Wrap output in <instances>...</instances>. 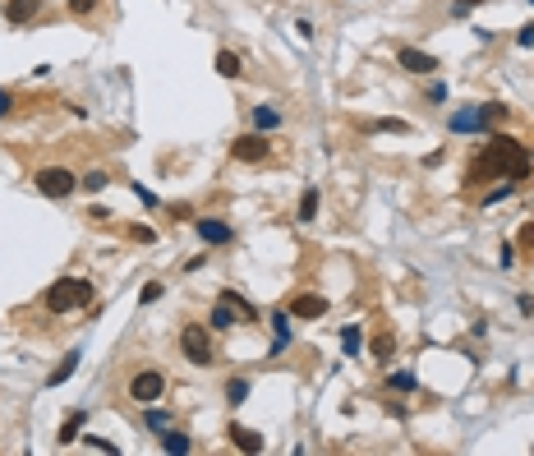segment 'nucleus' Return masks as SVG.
<instances>
[{
    "label": "nucleus",
    "instance_id": "7c9ffc66",
    "mask_svg": "<svg viewBox=\"0 0 534 456\" xmlns=\"http://www.w3.org/2000/svg\"><path fill=\"white\" fill-rule=\"evenodd\" d=\"M97 5L101 0H69V14H74V19H88V14H97Z\"/></svg>",
    "mask_w": 534,
    "mask_h": 456
},
{
    "label": "nucleus",
    "instance_id": "473e14b6",
    "mask_svg": "<svg viewBox=\"0 0 534 456\" xmlns=\"http://www.w3.org/2000/svg\"><path fill=\"white\" fill-rule=\"evenodd\" d=\"M484 111H489V124H502L507 115H512V111H507V101H489Z\"/></svg>",
    "mask_w": 534,
    "mask_h": 456
},
{
    "label": "nucleus",
    "instance_id": "39448f33",
    "mask_svg": "<svg viewBox=\"0 0 534 456\" xmlns=\"http://www.w3.org/2000/svg\"><path fill=\"white\" fill-rule=\"evenodd\" d=\"M161 392H166V378H161L157 369H138V373L129 378V401H138V406L161 401Z\"/></svg>",
    "mask_w": 534,
    "mask_h": 456
},
{
    "label": "nucleus",
    "instance_id": "6ab92c4d",
    "mask_svg": "<svg viewBox=\"0 0 534 456\" xmlns=\"http://www.w3.org/2000/svg\"><path fill=\"white\" fill-rule=\"evenodd\" d=\"M277 124H281V111H277V106H267V101H263V106H254V129L272 134Z\"/></svg>",
    "mask_w": 534,
    "mask_h": 456
},
{
    "label": "nucleus",
    "instance_id": "f257e3e1",
    "mask_svg": "<svg viewBox=\"0 0 534 456\" xmlns=\"http://www.w3.org/2000/svg\"><path fill=\"white\" fill-rule=\"evenodd\" d=\"M530 166H534V157L521 138H512V134H489V148H479V157L470 162L466 185H489V180H512V185H521V180H530Z\"/></svg>",
    "mask_w": 534,
    "mask_h": 456
},
{
    "label": "nucleus",
    "instance_id": "20e7f679",
    "mask_svg": "<svg viewBox=\"0 0 534 456\" xmlns=\"http://www.w3.org/2000/svg\"><path fill=\"white\" fill-rule=\"evenodd\" d=\"M74 190H78V176L69 166H42L37 171V194H46V199H69Z\"/></svg>",
    "mask_w": 534,
    "mask_h": 456
},
{
    "label": "nucleus",
    "instance_id": "412c9836",
    "mask_svg": "<svg viewBox=\"0 0 534 456\" xmlns=\"http://www.w3.org/2000/svg\"><path fill=\"white\" fill-rule=\"evenodd\" d=\"M222 300H226V304H235V309H240V318H245V323H258V309H254V304L245 300V295H240V290H222Z\"/></svg>",
    "mask_w": 534,
    "mask_h": 456
},
{
    "label": "nucleus",
    "instance_id": "6e6552de",
    "mask_svg": "<svg viewBox=\"0 0 534 456\" xmlns=\"http://www.w3.org/2000/svg\"><path fill=\"white\" fill-rule=\"evenodd\" d=\"M194 235H199L203 245H231L235 240L231 222H222V217H199V222H194Z\"/></svg>",
    "mask_w": 534,
    "mask_h": 456
},
{
    "label": "nucleus",
    "instance_id": "4be33fe9",
    "mask_svg": "<svg viewBox=\"0 0 534 456\" xmlns=\"http://www.w3.org/2000/svg\"><path fill=\"white\" fill-rule=\"evenodd\" d=\"M387 387L391 392H419V378H414L410 369H396V373H387Z\"/></svg>",
    "mask_w": 534,
    "mask_h": 456
},
{
    "label": "nucleus",
    "instance_id": "aec40b11",
    "mask_svg": "<svg viewBox=\"0 0 534 456\" xmlns=\"http://www.w3.org/2000/svg\"><path fill=\"white\" fill-rule=\"evenodd\" d=\"M368 350H373V359H378V364H387L391 350H396V336H391V332H378L373 341H368Z\"/></svg>",
    "mask_w": 534,
    "mask_h": 456
},
{
    "label": "nucleus",
    "instance_id": "bb28decb",
    "mask_svg": "<svg viewBox=\"0 0 534 456\" xmlns=\"http://www.w3.org/2000/svg\"><path fill=\"white\" fill-rule=\"evenodd\" d=\"M245 397H249V378H231V383H226V401H231V406H240Z\"/></svg>",
    "mask_w": 534,
    "mask_h": 456
},
{
    "label": "nucleus",
    "instance_id": "0eeeda50",
    "mask_svg": "<svg viewBox=\"0 0 534 456\" xmlns=\"http://www.w3.org/2000/svg\"><path fill=\"white\" fill-rule=\"evenodd\" d=\"M447 129L452 134H489V111L484 106H461V111H452V120H447Z\"/></svg>",
    "mask_w": 534,
    "mask_h": 456
},
{
    "label": "nucleus",
    "instance_id": "9d476101",
    "mask_svg": "<svg viewBox=\"0 0 534 456\" xmlns=\"http://www.w3.org/2000/svg\"><path fill=\"white\" fill-rule=\"evenodd\" d=\"M396 65L405 69V74H433V69H438V56H428V51H414V46H400V51H396Z\"/></svg>",
    "mask_w": 534,
    "mask_h": 456
},
{
    "label": "nucleus",
    "instance_id": "ea45409f",
    "mask_svg": "<svg viewBox=\"0 0 534 456\" xmlns=\"http://www.w3.org/2000/svg\"><path fill=\"white\" fill-rule=\"evenodd\" d=\"M428 101H447V88H442V83H428Z\"/></svg>",
    "mask_w": 534,
    "mask_h": 456
},
{
    "label": "nucleus",
    "instance_id": "ddd939ff",
    "mask_svg": "<svg viewBox=\"0 0 534 456\" xmlns=\"http://www.w3.org/2000/svg\"><path fill=\"white\" fill-rule=\"evenodd\" d=\"M42 5L46 0H10V5H5V19L10 23H33L37 14H42Z\"/></svg>",
    "mask_w": 534,
    "mask_h": 456
},
{
    "label": "nucleus",
    "instance_id": "a19ab883",
    "mask_svg": "<svg viewBox=\"0 0 534 456\" xmlns=\"http://www.w3.org/2000/svg\"><path fill=\"white\" fill-rule=\"evenodd\" d=\"M470 5H489V0H470Z\"/></svg>",
    "mask_w": 534,
    "mask_h": 456
},
{
    "label": "nucleus",
    "instance_id": "2eb2a0df",
    "mask_svg": "<svg viewBox=\"0 0 534 456\" xmlns=\"http://www.w3.org/2000/svg\"><path fill=\"white\" fill-rule=\"evenodd\" d=\"M83 420H88V415H83V411H69L65 415V424H60V443H78V434H83Z\"/></svg>",
    "mask_w": 534,
    "mask_h": 456
},
{
    "label": "nucleus",
    "instance_id": "c85d7f7f",
    "mask_svg": "<svg viewBox=\"0 0 534 456\" xmlns=\"http://www.w3.org/2000/svg\"><path fill=\"white\" fill-rule=\"evenodd\" d=\"M166 295V286L161 281H143V290H138V304H152V300H161Z\"/></svg>",
    "mask_w": 534,
    "mask_h": 456
},
{
    "label": "nucleus",
    "instance_id": "a878e982",
    "mask_svg": "<svg viewBox=\"0 0 534 456\" xmlns=\"http://www.w3.org/2000/svg\"><path fill=\"white\" fill-rule=\"evenodd\" d=\"M359 345H364L359 327H341V350H345V355H359Z\"/></svg>",
    "mask_w": 534,
    "mask_h": 456
},
{
    "label": "nucleus",
    "instance_id": "a211bd4d",
    "mask_svg": "<svg viewBox=\"0 0 534 456\" xmlns=\"http://www.w3.org/2000/svg\"><path fill=\"white\" fill-rule=\"evenodd\" d=\"M189 434H180V429H166V434H161V452H171V456H185L189 452Z\"/></svg>",
    "mask_w": 534,
    "mask_h": 456
},
{
    "label": "nucleus",
    "instance_id": "f704fd0d",
    "mask_svg": "<svg viewBox=\"0 0 534 456\" xmlns=\"http://www.w3.org/2000/svg\"><path fill=\"white\" fill-rule=\"evenodd\" d=\"M378 129L382 134H410V124H405V120H391V115H387V120H378Z\"/></svg>",
    "mask_w": 534,
    "mask_h": 456
},
{
    "label": "nucleus",
    "instance_id": "b1692460",
    "mask_svg": "<svg viewBox=\"0 0 534 456\" xmlns=\"http://www.w3.org/2000/svg\"><path fill=\"white\" fill-rule=\"evenodd\" d=\"M217 74H222V78H240V56H235V51H217Z\"/></svg>",
    "mask_w": 534,
    "mask_h": 456
},
{
    "label": "nucleus",
    "instance_id": "9b49d317",
    "mask_svg": "<svg viewBox=\"0 0 534 456\" xmlns=\"http://www.w3.org/2000/svg\"><path fill=\"white\" fill-rule=\"evenodd\" d=\"M226 438H231V443L235 447H240V452H245V456H258V452H263V434H258V429H245V424H231V429H226Z\"/></svg>",
    "mask_w": 534,
    "mask_h": 456
},
{
    "label": "nucleus",
    "instance_id": "dca6fc26",
    "mask_svg": "<svg viewBox=\"0 0 534 456\" xmlns=\"http://www.w3.org/2000/svg\"><path fill=\"white\" fill-rule=\"evenodd\" d=\"M272 332H277V341H272V355H281L290 345V313H272Z\"/></svg>",
    "mask_w": 534,
    "mask_h": 456
},
{
    "label": "nucleus",
    "instance_id": "1a4fd4ad",
    "mask_svg": "<svg viewBox=\"0 0 534 456\" xmlns=\"http://www.w3.org/2000/svg\"><path fill=\"white\" fill-rule=\"evenodd\" d=\"M290 318H300V323H309V318H323L327 313V300L323 295H313V290H304V295H295V300H290Z\"/></svg>",
    "mask_w": 534,
    "mask_h": 456
},
{
    "label": "nucleus",
    "instance_id": "72a5a7b5",
    "mask_svg": "<svg viewBox=\"0 0 534 456\" xmlns=\"http://www.w3.org/2000/svg\"><path fill=\"white\" fill-rule=\"evenodd\" d=\"M516 46H521V51H530V46H534V23L516 28Z\"/></svg>",
    "mask_w": 534,
    "mask_h": 456
},
{
    "label": "nucleus",
    "instance_id": "423d86ee",
    "mask_svg": "<svg viewBox=\"0 0 534 456\" xmlns=\"http://www.w3.org/2000/svg\"><path fill=\"white\" fill-rule=\"evenodd\" d=\"M231 157H235V162H249V166H254V162H267V157H272V143H267V134H263V129L240 134V138L231 143Z\"/></svg>",
    "mask_w": 534,
    "mask_h": 456
},
{
    "label": "nucleus",
    "instance_id": "f3484780",
    "mask_svg": "<svg viewBox=\"0 0 534 456\" xmlns=\"http://www.w3.org/2000/svg\"><path fill=\"white\" fill-rule=\"evenodd\" d=\"M143 424L152 429V434H166V429H171V411H161V406L152 401V406H143Z\"/></svg>",
    "mask_w": 534,
    "mask_h": 456
},
{
    "label": "nucleus",
    "instance_id": "58836bf2",
    "mask_svg": "<svg viewBox=\"0 0 534 456\" xmlns=\"http://www.w3.org/2000/svg\"><path fill=\"white\" fill-rule=\"evenodd\" d=\"M470 10H475V5H470V0H456V5H452V19H466Z\"/></svg>",
    "mask_w": 534,
    "mask_h": 456
},
{
    "label": "nucleus",
    "instance_id": "f8f14e48",
    "mask_svg": "<svg viewBox=\"0 0 534 456\" xmlns=\"http://www.w3.org/2000/svg\"><path fill=\"white\" fill-rule=\"evenodd\" d=\"M245 318H240V309L235 304H226V300H217V309H212V332H231V327H240Z\"/></svg>",
    "mask_w": 534,
    "mask_h": 456
},
{
    "label": "nucleus",
    "instance_id": "2f4dec72",
    "mask_svg": "<svg viewBox=\"0 0 534 456\" xmlns=\"http://www.w3.org/2000/svg\"><path fill=\"white\" fill-rule=\"evenodd\" d=\"M129 240H134V245H152V240H157V231L138 222V226H129Z\"/></svg>",
    "mask_w": 534,
    "mask_h": 456
},
{
    "label": "nucleus",
    "instance_id": "cd10ccee",
    "mask_svg": "<svg viewBox=\"0 0 534 456\" xmlns=\"http://www.w3.org/2000/svg\"><path fill=\"white\" fill-rule=\"evenodd\" d=\"M516 245L525 249V258H534V222H525L521 231H516Z\"/></svg>",
    "mask_w": 534,
    "mask_h": 456
},
{
    "label": "nucleus",
    "instance_id": "c756f323",
    "mask_svg": "<svg viewBox=\"0 0 534 456\" xmlns=\"http://www.w3.org/2000/svg\"><path fill=\"white\" fill-rule=\"evenodd\" d=\"M512 194H516V185H512V180H502L498 190H489V194H484V208H489V203H502V199H512Z\"/></svg>",
    "mask_w": 534,
    "mask_h": 456
},
{
    "label": "nucleus",
    "instance_id": "4468645a",
    "mask_svg": "<svg viewBox=\"0 0 534 456\" xmlns=\"http://www.w3.org/2000/svg\"><path fill=\"white\" fill-rule=\"evenodd\" d=\"M78 359H83V355H78V350H69V355L60 359V364L51 369V373H46V387H60V383H69V378H74V369H78Z\"/></svg>",
    "mask_w": 534,
    "mask_h": 456
},
{
    "label": "nucleus",
    "instance_id": "4c0bfd02",
    "mask_svg": "<svg viewBox=\"0 0 534 456\" xmlns=\"http://www.w3.org/2000/svg\"><path fill=\"white\" fill-rule=\"evenodd\" d=\"M10 111H14V92L0 88V115H10Z\"/></svg>",
    "mask_w": 534,
    "mask_h": 456
},
{
    "label": "nucleus",
    "instance_id": "f03ea898",
    "mask_svg": "<svg viewBox=\"0 0 534 456\" xmlns=\"http://www.w3.org/2000/svg\"><path fill=\"white\" fill-rule=\"evenodd\" d=\"M42 304H46V313H74L83 304H92V281L88 277H60L46 286Z\"/></svg>",
    "mask_w": 534,
    "mask_h": 456
},
{
    "label": "nucleus",
    "instance_id": "c9c22d12",
    "mask_svg": "<svg viewBox=\"0 0 534 456\" xmlns=\"http://www.w3.org/2000/svg\"><path fill=\"white\" fill-rule=\"evenodd\" d=\"M83 447H92V452H120V447L106 443V438H83Z\"/></svg>",
    "mask_w": 534,
    "mask_h": 456
},
{
    "label": "nucleus",
    "instance_id": "7ed1b4c3",
    "mask_svg": "<svg viewBox=\"0 0 534 456\" xmlns=\"http://www.w3.org/2000/svg\"><path fill=\"white\" fill-rule=\"evenodd\" d=\"M180 355L189 359V364L208 369L212 364V327H199V323L185 327V332H180Z\"/></svg>",
    "mask_w": 534,
    "mask_h": 456
},
{
    "label": "nucleus",
    "instance_id": "5701e85b",
    "mask_svg": "<svg viewBox=\"0 0 534 456\" xmlns=\"http://www.w3.org/2000/svg\"><path fill=\"white\" fill-rule=\"evenodd\" d=\"M318 203H323V194H318V190H304L300 194V222H313V217H318Z\"/></svg>",
    "mask_w": 534,
    "mask_h": 456
},
{
    "label": "nucleus",
    "instance_id": "e433bc0d",
    "mask_svg": "<svg viewBox=\"0 0 534 456\" xmlns=\"http://www.w3.org/2000/svg\"><path fill=\"white\" fill-rule=\"evenodd\" d=\"M134 194L143 199V208H161V203H157V194H152V190H143V185H134Z\"/></svg>",
    "mask_w": 534,
    "mask_h": 456
},
{
    "label": "nucleus",
    "instance_id": "79ce46f5",
    "mask_svg": "<svg viewBox=\"0 0 534 456\" xmlns=\"http://www.w3.org/2000/svg\"><path fill=\"white\" fill-rule=\"evenodd\" d=\"M530 5H534V0H530Z\"/></svg>",
    "mask_w": 534,
    "mask_h": 456
},
{
    "label": "nucleus",
    "instance_id": "393cba45",
    "mask_svg": "<svg viewBox=\"0 0 534 456\" xmlns=\"http://www.w3.org/2000/svg\"><path fill=\"white\" fill-rule=\"evenodd\" d=\"M78 185H83V190H88V194H101V190H106V185H111V176H106V171H88V176L78 180Z\"/></svg>",
    "mask_w": 534,
    "mask_h": 456
}]
</instances>
